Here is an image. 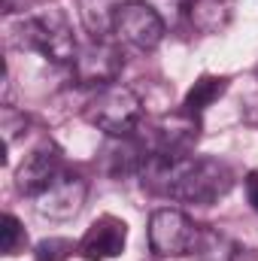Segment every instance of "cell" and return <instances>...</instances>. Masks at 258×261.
Here are the masks:
<instances>
[{"instance_id": "obj_1", "label": "cell", "mask_w": 258, "mask_h": 261, "mask_svg": "<svg viewBox=\"0 0 258 261\" xmlns=\"http://www.w3.org/2000/svg\"><path fill=\"white\" fill-rule=\"evenodd\" d=\"M140 176H143V189L155 195L189 200L200 206L216 203L234 186L228 164L203 155H152L149 152Z\"/></svg>"}, {"instance_id": "obj_12", "label": "cell", "mask_w": 258, "mask_h": 261, "mask_svg": "<svg viewBox=\"0 0 258 261\" xmlns=\"http://www.w3.org/2000/svg\"><path fill=\"white\" fill-rule=\"evenodd\" d=\"M234 0H192L189 3V21L200 34H219L231 24Z\"/></svg>"}, {"instance_id": "obj_5", "label": "cell", "mask_w": 258, "mask_h": 261, "mask_svg": "<svg viewBox=\"0 0 258 261\" xmlns=\"http://www.w3.org/2000/svg\"><path fill=\"white\" fill-rule=\"evenodd\" d=\"M200 240V228L179 210H155L149 216V249L158 258L189 255Z\"/></svg>"}, {"instance_id": "obj_7", "label": "cell", "mask_w": 258, "mask_h": 261, "mask_svg": "<svg viewBox=\"0 0 258 261\" xmlns=\"http://www.w3.org/2000/svg\"><path fill=\"white\" fill-rule=\"evenodd\" d=\"M200 122L189 113L164 116L146 130L143 143L149 146L152 155H192V146L197 143Z\"/></svg>"}, {"instance_id": "obj_9", "label": "cell", "mask_w": 258, "mask_h": 261, "mask_svg": "<svg viewBox=\"0 0 258 261\" xmlns=\"http://www.w3.org/2000/svg\"><path fill=\"white\" fill-rule=\"evenodd\" d=\"M58 173H61V155H58V149L52 143H43L34 152H28L24 161L18 164L15 189H18V195L37 197L58 179Z\"/></svg>"}, {"instance_id": "obj_6", "label": "cell", "mask_w": 258, "mask_h": 261, "mask_svg": "<svg viewBox=\"0 0 258 261\" xmlns=\"http://www.w3.org/2000/svg\"><path fill=\"white\" fill-rule=\"evenodd\" d=\"M122 49L107 37H91L85 46H79L73 58V76L79 85H110L122 73Z\"/></svg>"}, {"instance_id": "obj_8", "label": "cell", "mask_w": 258, "mask_h": 261, "mask_svg": "<svg viewBox=\"0 0 258 261\" xmlns=\"http://www.w3.org/2000/svg\"><path fill=\"white\" fill-rule=\"evenodd\" d=\"M85 197H88V182L76 173H58V179L40 192L34 197V206L43 219H55V222H64L79 216V210L85 206Z\"/></svg>"}, {"instance_id": "obj_14", "label": "cell", "mask_w": 258, "mask_h": 261, "mask_svg": "<svg viewBox=\"0 0 258 261\" xmlns=\"http://www.w3.org/2000/svg\"><path fill=\"white\" fill-rule=\"evenodd\" d=\"M122 0H79V18L91 37L113 34V18Z\"/></svg>"}, {"instance_id": "obj_2", "label": "cell", "mask_w": 258, "mask_h": 261, "mask_svg": "<svg viewBox=\"0 0 258 261\" xmlns=\"http://www.w3.org/2000/svg\"><path fill=\"white\" fill-rule=\"evenodd\" d=\"M18 49H31L40 52L43 58H49L52 64H73L79 46L73 37V28L67 21V15L61 9H46L37 15H24L9 37Z\"/></svg>"}, {"instance_id": "obj_3", "label": "cell", "mask_w": 258, "mask_h": 261, "mask_svg": "<svg viewBox=\"0 0 258 261\" xmlns=\"http://www.w3.org/2000/svg\"><path fill=\"white\" fill-rule=\"evenodd\" d=\"M85 119L97 130H104L107 137H131L140 128L143 103L134 88L122 82H110L88 100Z\"/></svg>"}, {"instance_id": "obj_18", "label": "cell", "mask_w": 258, "mask_h": 261, "mask_svg": "<svg viewBox=\"0 0 258 261\" xmlns=\"http://www.w3.org/2000/svg\"><path fill=\"white\" fill-rule=\"evenodd\" d=\"M24 3H31V0H3V12L9 15V12H15V9H24Z\"/></svg>"}, {"instance_id": "obj_11", "label": "cell", "mask_w": 258, "mask_h": 261, "mask_svg": "<svg viewBox=\"0 0 258 261\" xmlns=\"http://www.w3.org/2000/svg\"><path fill=\"white\" fill-rule=\"evenodd\" d=\"M146 158H149V146L137 134H131V137H107V143L100 149V164H104V170L110 176L140 173Z\"/></svg>"}, {"instance_id": "obj_4", "label": "cell", "mask_w": 258, "mask_h": 261, "mask_svg": "<svg viewBox=\"0 0 258 261\" xmlns=\"http://www.w3.org/2000/svg\"><path fill=\"white\" fill-rule=\"evenodd\" d=\"M113 37L131 49L152 52L164 40V18L146 0H122L113 18Z\"/></svg>"}, {"instance_id": "obj_16", "label": "cell", "mask_w": 258, "mask_h": 261, "mask_svg": "<svg viewBox=\"0 0 258 261\" xmlns=\"http://www.w3.org/2000/svg\"><path fill=\"white\" fill-rule=\"evenodd\" d=\"M76 252V246L64 237H46L34 246V258L37 261H67Z\"/></svg>"}, {"instance_id": "obj_13", "label": "cell", "mask_w": 258, "mask_h": 261, "mask_svg": "<svg viewBox=\"0 0 258 261\" xmlns=\"http://www.w3.org/2000/svg\"><path fill=\"white\" fill-rule=\"evenodd\" d=\"M225 91H228V79H225V76H200L192 88H189L186 100H183V113L200 119V113H203L213 100H219Z\"/></svg>"}, {"instance_id": "obj_17", "label": "cell", "mask_w": 258, "mask_h": 261, "mask_svg": "<svg viewBox=\"0 0 258 261\" xmlns=\"http://www.w3.org/2000/svg\"><path fill=\"white\" fill-rule=\"evenodd\" d=\"M246 197H249L252 210H258V170L246 176Z\"/></svg>"}, {"instance_id": "obj_15", "label": "cell", "mask_w": 258, "mask_h": 261, "mask_svg": "<svg viewBox=\"0 0 258 261\" xmlns=\"http://www.w3.org/2000/svg\"><path fill=\"white\" fill-rule=\"evenodd\" d=\"M24 243H28L24 225H21L15 216L6 213V216L0 219V249H3V255H15Z\"/></svg>"}, {"instance_id": "obj_10", "label": "cell", "mask_w": 258, "mask_h": 261, "mask_svg": "<svg viewBox=\"0 0 258 261\" xmlns=\"http://www.w3.org/2000/svg\"><path fill=\"white\" fill-rule=\"evenodd\" d=\"M128 243V225L116 216L97 219L79 240V252L85 261H110L119 258Z\"/></svg>"}]
</instances>
